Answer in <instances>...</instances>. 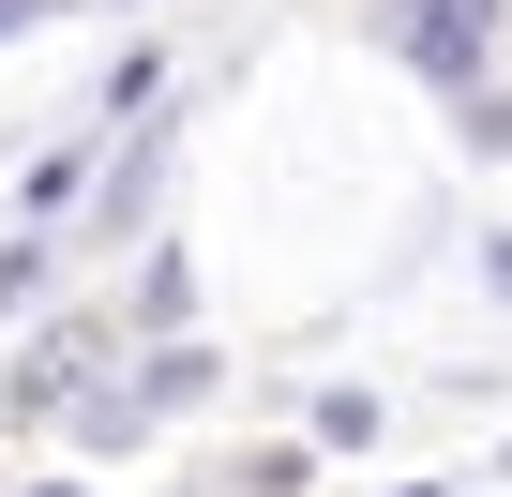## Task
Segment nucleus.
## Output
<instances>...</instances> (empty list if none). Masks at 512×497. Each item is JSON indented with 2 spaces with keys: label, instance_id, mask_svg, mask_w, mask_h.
Here are the masks:
<instances>
[{
  "label": "nucleus",
  "instance_id": "obj_1",
  "mask_svg": "<svg viewBox=\"0 0 512 497\" xmlns=\"http://www.w3.org/2000/svg\"><path fill=\"white\" fill-rule=\"evenodd\" d=\"M482 16H497V0H422V61L467 76V61H482Z\"/></svg>",
  "mask_w": 512,
  "mask_h": 497
}]
</instances>
